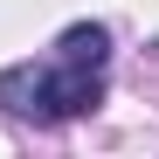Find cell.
I'll list each match as a JSON object with an SVG mask.
<instances>
[{"instance_id":"obj_1","label":"cell","mask_w":159,"mask_h":159,"mask_svg":"<svg viewBox=\"0 0 159 159\" xmlns=\"http://www.w3.org/2000/svg\"><path fill=\"white\" fill-rule=\"evenodd\" d=\"M104 97V69L83 62H21V69H0V104L14 118H42V125H62V118H83L97 111Z\"/></svg>"}]
</instances>
